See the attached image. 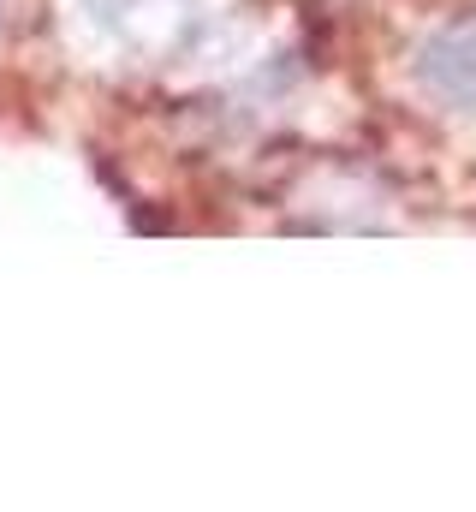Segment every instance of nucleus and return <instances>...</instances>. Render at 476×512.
I'll return each mask as SVG.
<instances>
[{
  "label": "nucleus",
  "mask_w": 476,
  "mask_h": 512,
  "mask_svg": "<svg viewBox=\"0 0 476 512\" xmlns=\"http://www.w3.org/2000/svg\"><path fill=\"white\" fill-rule=\"evenodd\" d=\"M423 78H429L441 96H453V102H476V30L441 36V42L429 48V60H423Z\"/></svg>",
  "instance_id": "obj_1"
}]
</instances>
